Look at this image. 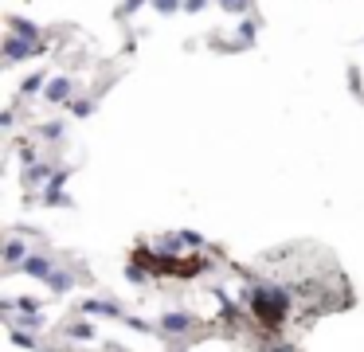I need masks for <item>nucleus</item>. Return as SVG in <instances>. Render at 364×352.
I'll return each instance as SVG.
<instances>
[{"mask_svg": "<svg viewBox=\"0 0 364 352\" xmlns=\"http://www.w3.org/2000/svg\"><path fill=\"white\" fill-rule=\"evenodd\" d=\"M247 305H251V313H255L266 329H278V325L286 321V309H290L282 290H255L247 298Z\"/></svg>", "mask_w": 364, "mask_h": 352, "instance_id": "nucleus-1", "label": "nucleus"}]
</instances>
